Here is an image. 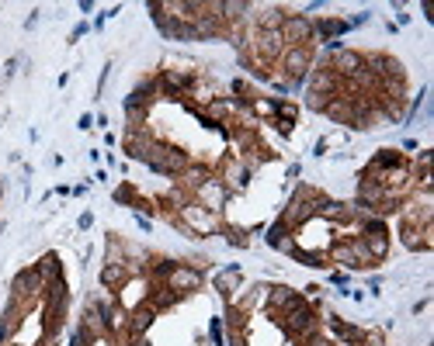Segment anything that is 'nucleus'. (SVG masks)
<instances>
[{"mask_svg":"<svg viewBox=\"0 0 434 346\" xmlns=\"http://www.w3.org/2000/svg\"><path fill=\"white\" fill-rule=\"evenodd\" d=\"M278 322L285 325V332H292V336H299V339H306V336L320 332V318H316V311H313L306 301L292 305L285 315H278Z\"/></svg>","mask_w":434,"mask_h":346,"instance_id":"nucleus-1","label":"nucleus"},{"mask_svg":"<svg viewBox=\"0 0 434 346\" xmlns=\"http://www.w3.org/2000/svg\"><path fill=\"white\" fill-rule=\"evenodd\" d=\"M174 222H181V225H184L188 232H195V236H208V232L219 229V218H215L208 208H201L198 201L181 204V218H174Z\"/></svg>","mask_w":434,"mask_h":346,"instance_id":"nucleus-2","label":"nucleus"},{"mask_svg":"<svg viewBox=\"0 0 434 346\" xmlns=\"http://www.w3.org/2000/svg\"><path fill=\"white\" fill-rule=\"evenodd\" d=\"M278 63H282V73L289 80H306L309 70H313V49L309 46H289Z\"/></svg>","mask_w":434,"mask_h":346,"instance_id":"nucleus-3","label":"nucleus"},{"mask_svg":"<svg viewBox=\"0 0 434 346\" xmlns=\"http://www.w3.org/2000/svg\"><path fill=\"white\" fill-rule=\"evenodd\" d=\"M306 84H309V94H323V97H347V84H344L334 70H327V66L309 70Z\"/></svg>","mask_w":434,"mask_h":346,"instance_id":"nucleus-4","label":"nucleus"},{"mask_svg":"<svg viewBox=\"0 0 434 346\" xmlns=\"http://www.w3.org/2000/svg\"><path fill=\"white\" fill-rule=\"evenodd\" d=\"M201 280H205V273H201L198 267L174 263V267L167 270V277H163V287H170V291H177V294H188V291H198Z\"/></svg>","mask_w":434,"mask_h":346,"instance_id":"nucleus-5","label":"nucleus"},{"mask_svg":"<svg viewBox=\"0 0 434 346\" xmlns=\"http://www.w3.org/2000/svg\"><path fill=\"white\" fill-rule=\"evenodd\" d=\"M195 194H198V204L208 208L212 215H219L226 208V201H230V187L223 180H215V177H208L201 187H195Z\"/></svg>","mask_w":434,"mask_h":346,"instance_id":"nucleus-6","label":"nucleus"},{"mask_svg":"<svg viewBox=\"0 0 434 346\" xmlns=\"http://www.w3.org/2000/svg\"><path fill=\"white\" fill-rule=\"evenodd\" d=\"M254 56H257V63H275V59H282V52L289 49L285 46V39H282V28L278 32H254Z\"/></svg>","mask_w":434,"mask_h":346,"instance_id":"nucleus-7","label":"nucleus"},{"mask_svg":"<svg viewBox=\"0 0 434 346\" xmlns=\"http://www.w3.org/2000/svg\"><path fill=\"white\" fill-rule=\"evenodd\" d=\"M282 39H285V46H309L313 42V18L309 15H285Z\"/></svg>","mask_w":434,"mask_h":346,"instance_id":"nucleus-8","label":"nucleus"},{"mask_svg":"<svg viewBox=\"0 0 434 346\" xmlns=\"http://www.w3.org/2000/svg\"><path fill=\"white\" fill-rule=\"evenodd\" d=\"M323 66H327V70H334V73L347 84V80H354V77L365 70V56H361V52H351V49H341V52H334Z\"/></svg>","mask_w":434,"mask_h":346,"instance_id":"nucleus-9","label":"nucleus"},{"mask_svg":"<svg viewBox=\"0 0 434 346\" xmlns=\"http://www.w3.org/2000/svg\"><path fill=\"white\" fill-rule=\"evenodd\" d=\"M156 87H160V94H163V97L177 101V97L191 87V73H188V70H163V73H160V80H156Z\"/></svg>","mask_w":434,"mask_h":346,"instance_id":"nucleus-10","label":"nucleus"},{"mask_svg":"<svg viewBox=\"0 0 434 346\" xmlns=\"http://www.w3.org/2000/svg\"><path fill=\"white\" fill-rule=\"evenodd\" d=\"M299 301H302V298H299L292 287H282V284H278V287H268V311H271V315H285V311H289L292 305H299Z\"/></svg>","mask_w":434,"mask_h":346,"instance_id":"nucleus-11","label":"nucleus"},{"mask_svg":"<svg viewBox=\"0 0 434 346\" xmlns=\"http://www.w3.org/2000/svg\"><path fill=\"white\" fill-rule=\"evenodd\" d=\"M351 25L341 21V18H323V21H313V39H323V42H337L341 35H347Z\"/></svg>","mask_w":434,"mask_h":346,"instance_id":"nucleus-12","label":"nucleus"},{"mask_svg":"<svg viewBox=\"0 0 434 346\" xmlns=\"http://www.w3.org/2000/svg\"><path fill=\"white\" fill-rule=\"evenodd\" d=\"M11 291H15V294H21V298H32V294L46 291V280H42V277H39V270L32 267V270H21V273L15 277Z\"/></svg>","mask_w":434,"mask_h":346,"instance_id":"nucleus-13","label":"nucleus"},{"mask_svg":"<svg viewBox=\"0 0 434 346\" xmlns=\"http://www.w3.org/2000/svg\"><path fill=\"white\" fill-rule=\"evenodd\" d=\"M282 25H285V8H278V4L257 8V32H278Z\"/></svg>","mask_w":434,"mask_h":346,"instance_id":"nucleus-14","label":"nucleus"},{"mask_svg":"<svg viewBox=\"0 0 434 346\" xmlns=\"http://www.w3.org/2000/svg\"><path fill=\"white\" fill-rule=\"evenodd\" d=\"M323 115H327L330 122H337V125H351V118H354V101H351V97H334Z\"/></svg>","mask_w":434,"mask_h":346,"instance_id":"nucleus-15","label":"nucleus"},{"mask_svg":"<svg viewBox=\"0 0 434 346\" xmlns=\"http://www.w3.org/2000/svg\"><path fill=\"white\" fill-rule=\"evenodd\" d=\"M399 166H406V160H403V153H396V149H382V153H375L372 156V173H386V170H399Z\"/></svg>","mask_w":434,"mask_h":346,"instance_id":"nucleus-16","label":"nucleus"},{"mask_svg":"<svg viewBox=\"0 0 434 346\" xmlns=\"http://www.w3.org/2000/svg\"><path fill=\"white\" fill-rule=\"evenodd\" d=\"M125 280H129L125 260H115V263H105V267H101V284H105V287H122Z\"/></svg>","mask_w":434,"mask_h":346,"instance_id":"nucleus-17","label":"nucleus"},{"mask_svg":"<svg viewBox=\"0 0 434 346\" xmlns=\"http://www.w3.org/2000/svg\"><path fill=\"white\" fill-rule=\"evenodd\" d=\"M153 94H160V87H156V80H143L129 97H125V108H146L150 101H153Z\"/></svg>","mask_w":434,"mask_h":346,"instance_id":"nucleus-18","label":"nucleus"},{"mask_svg":"<svg viewBox=\"0 0 434 346\" xmlns=\"http://www.w3.org/2000/svg\"><path fill=\"white\" fill-rule=\"evenodd\" d=\"M251 8L254 4H247V0H219V18L223 21H244Z\"/></svg>","mask_w":434,"mask_h":346,"instance_id":"nucleus-19","label":"nucleus"},{"mask_svg":"<svg viewBox=\"0 0 434 346\" xmlns=\"http://www.w3.org/2000/svg\"><path fill=\"white\" fill-rule=\"evenodd\" d=\"M35 270H39V277H42L46 284H53V280H60V277H63V263H60V256H56V253H46V256L39 260V267H35Z\"/></svg>","mask_w":434,"mask_h":346,"instance_id":"nucleus-20","label":"nucleus"},{"mask_svg":"<svg viewBox=\"0 0 434 346\" xmlns=\"http://www.w3.org/2000/svg\"><path fill=\"white\" fill-rule=\"evenodd\" d=\"M330 329H334L344 343H351V346H358V343H361V336H365V329H358V325H351V322L337 318V315H330Z\"/></svg>","mask_w":434,"mask_h":346,"instance_id":"nucleus-21","label":"nucleus"},{"mask_svg":"<svg viewBox=\"0 0 434 346\" xmlns=\"http://www.w3.org/2000/svg\"><path fill=\"white\" fill-rule=\"evenodd\" d=\"M361 239H365V249L372 253V260H382V256L389 253V239H386V229H382V232H361Z\"/></svg>","mask_w":434,"mask_h":346,"instance_id":"nucleus-22","label":"nucleus"},{"mask_svg":"<svg viewBox=\"0 0 434 346\" xmlns=\"http://www.w3.org/2000/svg\"><path fill=\"white\" fill-rule=\"evenodd\" d=\"M177 291H170V287H156V291H150V298H146V305L153 308V311H167L170 305H177Z\"/></svg>","mask_w":434,"mask_h":346,"instance_id":"nucleus-23","label":"nucleus"},{"mask_svg":"<svg viewBox=\"0 0 434 346\" xmlns=\"http://www.w3.org/2000/svg\"><path fill=\"white\" fill-rule=\"evenodd\" d=\"M153 318H156V311H153L150 305L136 308V315H132V322H129V332H132V336H146V329L153 325Z\"/></svg>","mask_w":434,"mask_h":346,"instance_id":"nucleus-24","label":"nucleus"},{"mask_svg":"<svg viewBox=\"0 0 434 346\" xmlns=\"http://www.w3.org/2000/svg\"><path fill=\"white\" fill-rule=\"evenodd\" d=\"M177 177H181V187H191V191H195V187H201V184L208 180V170H205V166H195V163H188V166H184Z\"/></svg>","mask_w":434,"mask_h":346,"instance_id":"nucleus-25","label":"nucleus"},{"mask_svg":"<svg viewBox=\"0 0 434 346\" xmlns=\"http://www.w3.org/2000/svg\"><path fill=\"white\" fill-rule=\"evenodd\" d=\"M316 215L334 218V222H347V218H351V208L341 204V201H320V204H316Z\"/></svg>","mask_w":434,"mask_h":346,"instance_id":"nucleus-26","label":"nucleus"},{"mask_svg":"<svg viewBox=\"0 0 434 346\" xmlns=\"http://www.w3.org/2000/svg\"><path fill=\"white\" fill-rule=\"evenodd\" d=\"M226 187H230V194L233 191H244L247 187V170L240 166V163H230V170H226V180H223Z\"/></svg>","mask_w":434,"mask_h":346,"instance_id":"nucleus-27","label":"nucleus"},{"mask_svg":"<svg viewBox=\"0 0 434 346\" xmlns=\"http://www.w3.org/2000/svg\"><path fill=\"white\" fill-rule=\"evenodd\" d=\"M347 249L354 253V260H358V267H361V270L375 263V260H372V253L365 249V239H361V236H358V239H351V242H347Z\"/></svg>","mask_w":434,"mask_h":346,"instance_id":"nucleus-28","label":"nucleus"},{"mask_svg":"<svg viewBox=\"0 0 434 346\" xmlns=\"http://www.w3.org/2000/svg\"><path fill=\"white\" fill-rule=\"evenodd\" d=\"M334 260H337L341 267H347V270H361L358 260H354V253L347 249V242H337V246H334Z\"/></svg>","mask_w":434,"mask_h":346,"instance_id":"nucleus-29","label":"nucleus"},{"mask_svg":"<svg viewBox=\"0 0 434 346\" xmlns=\"http://www.w3.org/2000/svg\"><path fill=\"white\" fill-rule=\"evenodd\" d=\"M237 280H240V267H226L219 277H215V287H219L223 294H230V287H233Z\"/></svg>","mask_w":434,"mask_h":346,"instance_id":"nucleus-30","label":"nucleus"},{"mask_svg":"<svg viewBox=\"0 0 434 346\" xmlns=\"http://www.w3.org/2000/svg\"><path fill=\"white\" fill-rule=\"evenodd\" d=\"M125 118H129V125H132V132H143V125H146V118H150V111H146V108H125Z\"/></svg>","mask_w":434,"mask_h":346,"instance_id":"nucleus-31","label":"nucleus"},{"mask_svg":"<svg viewBox=\"0 0 434 346\" xmlns=\"http://www.w3.org/2000/svg\"><path fill=\"white\" fill-rule=\"evenodd\" d=\"M289 256L299 260V263H306V267H323V256H320V253H309V249H292Z\"/></svg>","mask_w":434,"mask_h":346,"instance_id":"nucleus-32","label":"nucleus"},{"mask_svg":"<svg viewBox=\"0 0 434 346\" xmlns=\"http://www.w3.org/2000/svg\"><path fill=\"white\" fill-rule=\"evenodd\" d=\"M330 101H334V97H323V94H309V90H306V108H309V111H316V115H323Z\"/></svg>","mask_w":434,"mask_h":346,"instance_id":"nucleus-33","label":"nucleus"},{"mask_svg":"<svg viewBox=\"0 0 434 346\" xmlns=\"http://www.w3.org/2000/svg\"><path fill=\"white\" fill-rule=\"evenodd\" d=\"M115 201H118V204H136L139 198H136L132 187H118V191H115Z\"/></svg>","mask_w":434,"mask_h":346,"instance_id":"nucleus-34","label":"nucleus"},{"mask_svg":"<svg viewBox=\"0 0 434 346\" xmlns=\"http://www.w3.org/2000/svg\"><path fill=\"white\" fill-rule=\"evenodd\" d=\"M208 336H212V346H223V322H219V318H212Z\"/></svg>","mask_w":434,"mask_h":346,"instance_id":"nucleus-35","label":"nucleus"},{"mask_svg":"<svg viewBox=\"0 0 434 346\" xmlns=\"http://www.w3.org/2000/svg\"><path fill=\"white\" fill-rule=\"evenodd\" d=\"M358 346H386V339H382V332H365Z\"/></svg>","mask_w":434,"mask_h":346,"instance_id":"nucleus-36","label":"nucleus"},{"mask_svg":"<svg viewBox=\"0 0 434 346\" xmlns=\"http://www.w3.org/2000/svg\"><path fill=\"white\" fill-rule=\"evenodd\" d=\"M306 346H334L327 336H320V332H313V336H306Z\"/></svg>","mask_w":434,"mask_h":346,"instance_id":"nucleus-37","label":"nucleus"},{"mask_svg":"<svg viewBox=\"0 0 434 346\" xmlns=\"http://www.w3.org/2000/svg\"><path fill=\"white\" fill-rule=\"evenodd\" d=\"M226 239H230L233 246H247V232H240V229H233V232H230Z\"/></svg>","mask_w":434,"mask_h":346,"instance_id":"nucleus-38","label":"nucleus"},{"mask_svg":"<svg viewBox=\"0 0 434 346\" xmlns=\"http://www.w3.org/2000/svg\"><path fill=\"white\" fill-rule=\"evenodd\" d=\"M136 222H139V229H143V232H150V229H153V222H150V218H146V215H139V218H136Z\"/></svg>","mask_w":434,"mask_h":346,"instance_id":"nucleus-39","label":"nucleus"},{"mask_svg":"<svg viewBox=\"0 0 434 346\" xmlns=\"http://www.w3.org/2000/svg\"><path fill=\"white\" fill-rule=\"evenodd\" d=\"M84 35H87V25H77V28H73V42H77V39H84Z\"/></svg>","mask_w":434,"mask_h":346,"instance_id":"nucleus-40","label":"nucleus"},{"mask_svg":"<svg viewBox=\"0 0 434 346\" xmlns=\"http://www.w3.org/2000/svg\"><path fill=\"white\" fill-rule=\"evenodd\" d=\"M91 125H94V118H91V115H84V118H80V125H77V128H84V132H87V128H91Z\"/></svg>","mask_w":434,"mask_h":346,"instance_id":"nucleus-41","label":"nucleus"},{"mask_svg":"<svg viewBox=\"0 0 434 346\" xmlns=\"http://www.w3.org/2000/svg\"><path fill=\"white\" fill-rule=\"evenodd\" d=\"M0 198H4V187H0Z\"/></svg>","mask_w":434,"mask_h":346,"instance_id":"nucleus-42","label":"nucleus"}]
</instances>
